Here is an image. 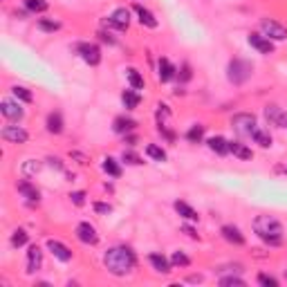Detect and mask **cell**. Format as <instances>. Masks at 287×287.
Returning a JSON list of instances; mask_svg holds the SVG:
<instances>
[{"label":"cell","instance_id":"25","mask_svg":"<svg viewBox=\"0 0 287 287\" xmlns=\"http://www.w3.org/2000/svg\"><path fill=\"white\" fill-rule=\"evenodd\" d=\"M229 152H234V155L240 157V160H252L254 157L252 148H247V146L240 144V142H229Z\"/></svg>","mask_w":287,"mask_h":287},{"label":"cell","instance_id":"31","mask_svg":"<svg viewBox=\"0 0 287 287\" xmlns=\"http://www.w3.org/2000/svg\"><path fill=\"white\" fill-rule=\"evenodd\" d=\"M11 92H14V97L18 101H23V103H29L34 99V94L29 92L27 88H23V85H14V88H11Z\"/></svg>","mask_w":287,"mask_h":287},{"label":"cell","instance_id":"42","mask_svg":"<svg viewBox=\"0 0 287 287\" xmlns=\"http://www.w3.org/2000/svg\"><path fill=\"white\" fill-rule=\"evenodd\" d=\"M94 211H97V213H110V211H112V206L106 204V202H97V204H94Z\"/></svg>","mask_w":287,"mask_h":287},{"label":"cell","instance_id":"8","mask_svg":"<svg viewBox=\"0 0 287 287\" xmlns=\"http://www.w3.org/2000/svg\"><path fill=\"white\" fill-rule=\"evenodd\" d=\"M74 234L83 245H97V242H99V234H97V229L90 222H79Z\"/></svg>","mask_w":287,"mask_h":287},{"label":"cell","instance_id":"33","mask_svg":"<svg viewBox=\"0 0 287 287\" xmlns=\"http://www.w3.org/2000/svg\"><path fill=\"white\" fill-rule=\"evenodd\" d=\"M39 170H41L39 160H27L25 164H23V175H25V178H32V175H36Z\"/></svg>","mask_w":287,"mask_h":287},{"label":"cell","instance_id":"19","mask_svg":"<svg viewBox=\"0 0 287 287\" xmlns=\"http://www.w3.org/2000/svg\"><path fill=\"white\" fill-rule=\"evenodd\" d=\"M148 260H150V265L155 267V272H160V274H170V262L166 256H162V254H150L148 256Z\"/></svg>","mask_w":287,"mask_h":287},{"label":"cell","instance_id":"12","mask_svg":"<svg viewBox=\"0 0 287 287\" xmlns=\"http://www.w3.org/2000/svg\"><path fill=\"white\" fill-rule=\"evenodd\" d=\"M265 117H267L270 124L278 126V128H285L287 130V112L285 110H280L278 106H267L265 108Z\"/></svg>","mask_w":287,"mask_h":287},{"label":"cell","instance_id":"2","mask_svg":"<svg viewBox=\"0 0 287 287\" xmlns=\"http://www.w3.org/2000/svg\"><path fill=\"white\" fill-rule=\"evenodd\" d=\"M254 231L260 240H265L267 245H280L283 240V224L272 216H258L254 220Z\"/></svg>","mask_w":287,"mask_h":287},{"label":"cell","instance_id":"34","mask_svg":"<svg viewBox=\"0 0 287 287\" xmlns=\"http://www.w3.org/2000/svg\"><path fill=\"white\" fill-rule=\"evenodd\" d=\"M202 137H204V126H200V124H195L191 130L186 132V139H188V142H193V144H198Z\"/></svg>","mask_w":287,"mask_h":287},{"label":"cell","instance_id":"46","mask_svg":"<svg viewBox=\"0 0 287 287\" xmlns=\"http://www.w3.org/2000/svg\"><path fill=\"white\" fill-rule=\"evenodd\" d=\"M97 36H99L101 41H106V43H110V45H112V43H114V39H112V36H110V34H106V32H99V34H97Z\"/></svg>","mask_w":287,"mask_h":287},{"label":"cell","instance_id":"47","mask_svg":"<svg viewBox=\"0 0 287 287\" xmlns=\"http://www.w3.org/2000/svg\"><path fill=\"white\" fill-rule=\"evenodd\" d=\"M188 283H202V276H188Z\"/></svg>","mask_w":287,"mask_h":287},{"label":"cell","instance_id":"16","mask_svg":"<svg viewBox=\"0 0 287 287\" xmlns=\"http://www.w3.org/2000/svg\"><path fill=\"white\" fill-rule=\"evenodd\" d=\"M157 76H160V81L162 83H166V81H170V79H175L178 76V70H175V65L170 63L168 59H160V65H157Z\"/></svg>","mask_w":287,"mask_h":287},{"label":"cell","instance_id":"32","mask_svg":"<svg viewBox=\"0 0 287 287\" xmlns=\"http://www.w3.org/2000/svg\"><path fill=\"white\" fill-rule=\"evenodd\" d=\"M27 231L25 229H16L14 234H11V247H23L27 245Z\"/></svg>","mask_w":287,"mask_h":287},{"label":"cell","instance_id":"37","mask_svg":"<svg viewBox=\"0 0 287 287\" xmlns=\"http://www.w3.org/2000/svg\"><path fill=\"white\" fill-rule=\"evenodd\" d=\"M220 285H224V287H245V280L238 278V276H224V278H220Z\"/></svg>","mask_w":287,"mask_h":287},{"label":"cell","instance_id":"40","mask_svg":"<svg viewBox=\"0 0 287 287\" xmlns=\"http://www.w3.org/2000/svg\"><path fill=\"white\" fill-rule=\"evenodd\" d=\"M178 76H180V81H188V79H191V65H188V63L182 65L180 72H178Z\"/></svg>","mask_w":287,"mask_h":287},{"label":"cell","instance_id":"41","mask_svg":"<svg viewBox=\"0 0 287 287\" xmlns=\"http://www.w3.org/2000/svg\"><path fill=\"white\" fill-rule=\"evenodd\" d=\"M70 200H72V202H74L76 206H81V204H85V193H83V191H74V193L70 195Z\"/></svg>","mask_w":287,"mask_h":287},{"label":"cell","instance_id":"11","mask_svg":"<svg viewBox=\"0 0 287 287\" xmlns=\"http://www.w3.org/2000/svg\"><path fill=\"white\" fill-rule=\"evenodd\" d=\"M0 112L5 114L9 121H21L23 119V108L18 101H11V99H3V103H0Z\"/></svg>","mask_w":287,"mask_h":287},{"label":"cell","instance_id":"39","mask_svg":"<svg viewBox=\"0 0 287 287\" xmlns=\"http://www.w3.org/2000/svg\"><path fill=\"white\" fill-rule=\"evenodd\" d=\"M258 283L265 287H278V278L270 276V274H258Z\"/></svg>","mask_w":287,"mask_h":287},{"label":"cell","instance_id":"1","mask_svg":"<svg viewBox=\"0 0 287 287\" xmlns=\"http://www.w3.org/2000/svg\"><path fill=\"white\" fill-rule=\"evenodd\" d=\"M103 265H106V270L110 274H114V276H126V274H130L137 267V256L126 245L110 247L106 256H103Z\"/></svg>","mask_w":287,"mask_h":287},{"label":"cell","instance_id":"22","mask_svg":"<svg viewBox=\"0 0 287 287\" xmlns=\"http://www.w3.org/2000/svg\"><path fill=\"white\" fill-rule=\"evenodd\" d=\"M252 139H254V142L258 144V146H262V148H270V146H272V135H270V130H265V128H260V126L254 128Z\"/></svg>","mask_w":287,"mask_h":287},{"label":"cell","instance_id":"36","mask_svg":"<svg viewBox=\"0 0 287 287\" xmlns=\"http://www.w3.org/2000/svg\"><path fill=\"white\" fill-rule=\"evenodd\" d=\"M39 27L43 29V32H59V29H61V23L50 21V18H41V21H39Z\"/></svg>","mask_w":287,"mask_h":287},{"label":"cell","instance_id":"29","mask_svg":"<svg viewBox=\"0 0 287 287\" xmlns=\"http://www.w3.org/2000/svg\"><path fill=\"white\" fill-rule=\"evenodd\" d=\"M103 170H106L108 175H112V178H119V175H121L119 162L112 160V157H106V160H103Z\"/></svg>","mask_w":287,"mask_h":287},{"label":"cell","instance_id":"43","mask_svg":"<svg viewBox=\"0 0 287 287\" xmlns=\"http://www.w3.org/2000/svg\"><path fill=\"white\" fill-rule=\"evenodd\" d=\"M70 157H72V160H79V164H88V157H85L83 155V152H70Z\"/></svg>","mask_w":287,"mask_h":287},{"label":"cell","instance_id":"23","mask_svg":"<svg viewBox=\"0 0 287 287\" xmlns=\"http://www.w3.org/2000/svg\"><path fill=\"white\" fill-rule=\"evenodd\" d=\"M47 132H52V135L63 132V117H61V112H50L47 114Z\"/></svg>","mask_w":287,"mask_h":287},{"label":"cell","instance_id":"30","mask_svg":"<svg viewBox=\"0 0 287 287\" xmlns=\"http://www.w3.org/2000/svg\"><path fill=\"white\" fill-rule=\"evenodd\" d=\"M23 5H25V9L32 11V14H43V11L47 9L45 0H23Z\"/></svg>","mask_w":287,"mask_h":287},{"label":"cell","instance_id":"7","mask_svg":"<svg viewBox=\"0 0 287 287\" xmlns=\"http://www.w3.org/2000/svg\"><path fill=\"white\" fill-rule=\"evenodd\" d=\"M106 25L114 27V29H128V25H130V11H128L126 7L114 9L112 14L106 18Z\"/></svg>","mask_w":287,"mask_h":287},{"label":"cell","instance_id":"14","mask_svg":"<svg viewBox=\"0 0 287 287\" xmlns=\"http://www.w3.org/2000/svg\"><path fill=\"white\" fill-rule=\"evenodd\" d=\"M16 188H18V193H21L23 198L27 200V202H32V204L36 202V204H39V198H41L39 188H36V186H32L27 180H21V182H18V184H16Z\"/></svg>","mask_w":287,"mask_h":287},{"label":"cell","instance_id":"18","mask_svg":"<svg viewBox=\"0 0 287 287\" xmlns=\"http://www.w3.org/2000/svg\"><path fill=\"white\" fill-rule=\"evenodd\" d=\"M135 126H137L135 119H130V117H117V119H114V124H112V130L119 132V135H128V132L135 130Z\"/></svg>","mask_w":287,"mask_h":287},{"label":"cell","instance_id":"10","mask_svg":"<svg viewBox=\"0 0 287 287\" xmlns=\"http://www.w3.org/2000/svg\"><path fill=\"white\" fill-rule=\"evenodd\" d=\"M247 41H249V45H252L256 52H260V54H272L274 52V41H270L267 36H262L258 32H252Z\"/></svg>","mask_w":287,"mask_h":287},{"label":"cell","instance_id":"26","mask_svg":"<svg viewBox=\"0 0 287 287\" xmlns=\"http://www.w3.org/2000/svg\"><path fill=\"white\" fill-rule=\"evenodd\" d=\"M121 101H124V106L128 110H135L139 106V101H142V97H139V92H135V90H126V92L121 94Z\"/></svg>","mask_w":287,"mask_h":287},{"label":"cell","instance_id":"15","mask_svg":"<svg viewBox=\"0 0 287 287\" xmlns=\"http://www.w3.org/2000/svg\"><path fill=\"white\" fill-rule=\"evenodd\" d=\"M43 265V249L39 245H32L27 252V272H39Z\"/></svg>","mask_w":287,"mask_h":287},{"label":"cell","instance_id":"3","mask_svg":"<svg viewBox=\"0 0 287 287\" xmlns=\"http://www.w3.org/2000/svg\"><path fill=\"white\" fill-rule=\"evenodd\" d=\"M252 72H254V65L249 63V61L234 59L229 63V68H227V76H229V81L234 85H242L249 76H252Z\"/></svg>","mask_w":287,"mask_h":287},{"label":"cell","instance_id":"38","mask_svg":"<svg viewBox=\"0 0 287 287\" xmlns=\"http://www.w3.org/2000/svg\"><path fill=\"white\" fill-rule=\"evenodd\" d=\"M121 160H124L126 164H132V166H137V164H142V157H139L137 152H132V150H124V155H121Z\"/></svg>","mask_w":287,"mask_h":287},{"label":"cell","instance_id":"9","mask_svg":"<svg viewBox=\"0 0 287 287\" xmlns=\"http://www.w3.org/2000/svg\"><path fill=\"white\" fill-rule=\"evenodd\" d=\"M3 139L9 142V144H25L29 139V132L21 126H5L3 128Z\"/></svg>","mask_w":287,"mask_h":287},{"label":"cell","instance_id":"13","mask_svg":"<svg viewBox=\"0 0 287 287\" xmlns=\"http://www.w3.org/2000/svg\"><path fill=\"white\" fill-rule=\"evenodd\" d=\"M47 249H50L54 258H59L61 262H70V260H72V252L63 245V242L54 240V238H50V240H47Z\"/></svg>","mask_w":287,"mask_h":287},{"label":"cell","instance_id":"20","mask_svg":"<svg viewBox=\"0 0 287 287\" xmlns=\"http://www.w3.org/2000/svg\"><path fill=\"white\" fill-rule=\"evenodd\" d=\"M175 211H178V213H180V216L184 218V220H188V222H198V220H200L198 211H195L191 204L182 202V200H178V202H175Z\"/></svg>","mask_w":287,"mask_h":287},{"label":"cell","instance_id":"44","mask_svg":"<svg viewBox=\"0 0 287 287\" xmlns=\"http://www.w3.org/2000/svg\"><path fill=\"white\" fill-rule=\"evenodd\" d=\"M182 231H184V234H186L188 238H193V240H198V234H195V229H193V227H188V224H184V227H182Z\"/></svg>","mask_w":287,"mask_h":287},{"label":"cell","instance_id":"28","mask_svg":"<svg viewBox=\"0 0 287 287\" xmlns=\"http://www.w3.org/2000/svg\"><path fill=\"white\" fill-rule=\"evenodd\" d=\"M146 155H148L150 160H155V162H166V150H164L162 146H157V144L146 146Z\"/></svg>","mask_w":287,"mask_h":287},{"label":"cell","instance_id":"5","mask_svg":"<svg viewBox=\"0 0 287 287\" xmlns=\"http://www.w3.org/2000/svg\"><path fill=\"white\" fill-rule=\"evenodd\" d=\"M260 32L270 41H285L287 39V29L280 25V23L272 21V18H262L260 21Z\"/></svg>","mask_w":287,"mask_h":287},{"label":"cell","instance_id":"17","mask_svg":"<svg viewBox=\"0 0 287 287\" xmlns=\"http://www.w3.org/2000/svg\"><path fill=\"white\" fill-rule=\"evenodd\" d=\"M222 238L231 245H245V236L240 234V229L234 227V224H224L222 227Z\"/></svg>","mask_w":287,"mask_h":287},{"label":"cell","instance_id":"4","mask_svg":"<svg viewBox=\"0 0 287 287\" xmlns=\"http://www.w3.org/2000/svg\"><path fill=\"white\" fill-rule=\"evenodd\" d=\"M231 128H234L240 137H252V132L256 128V117L252 112H238V114H234V119H231Z\"/></svg>","mask_w":287,"mask_h":287},{"label":"cell","instance_id":"6","mask_svg":"<svg viewBox=\"0 0 287 287\" xmlns=\"http://www.w3.org/2000/svg\"><path fill=\"white\" fill-rule=\"evenodd\" d=\"M76 52L88 65H99L101 63V50H99V45H94V43H79Z\"/></svg>","mask_w":287,"mask_h":287},{"label":"cell","instance_id":"24","mask_svg":"<svg viewBox=\"0 0 287 287\" xmlns=\"http://www.w3.org/2000/svg\"><path fill=\"white\" fill-rule=\"evenodd\" d=\"M206 144H209V148H211L213 152H218V155H227V152H229V142H227L224 137H220V135L211 137Z\"/></svg>","mask_w":287,"mask_h":287},{"label":"cell","instance_id":"27","mask_svg":"<svg viewBox=\"0 0 287 287\" xmlns=\"http://www.w3.org/2000/svg\"><path fill=\"white\" fill-rule=\"evenodd\" d=\"M126 79H128V83L132 85V90H142V88H144V76L139 74V70L128 68V70H126Z\"/></svg>","mask_w":287,"mask_h":287},{"label":"cell","instance_id":"35","mask_svg":"<svg viewBox=\"0 0 287 287\" xmlns=\"http://www.w3.org/2000/svg\"><path fill=\"white\" fill-rule=\"evenodd\" d=\"M170 262H173L175 267H188V265H191V258H188L186 254H182V252H173V256H170Z\"/></svg>","mask_w":287,"mask_h":287},{"label":"cell","instance_id":"45","mask_svg":"<svg viewBox=\"0 0 287 287\" xmlns=\"http://www.w3.org/2000/svg\"><path fill=\"white\" fill-rule=\"evenodd\" d=\"M47 162H50V164H52V166H54V168H59V170H63V162H61V160H59V157H50V160H47Z\"/></svg>","mask_w":287,"mask_h":287},{"label":"cell","instance_id":"21","mask_svg":"<svg viewBox=\"0 0 287 287\" xmlns=\"http://www.w3.org/2000/svg\"><path fill=\"white\" fill-rule=\"evenodd\" d=\"M135 11H137L139 23H142V25L150 27V29H155V27H157V18L152 16V11H148L146 7H142V5H135Z\"/></svg>","mask_w":287,"mask_h":287}]
</instances>
